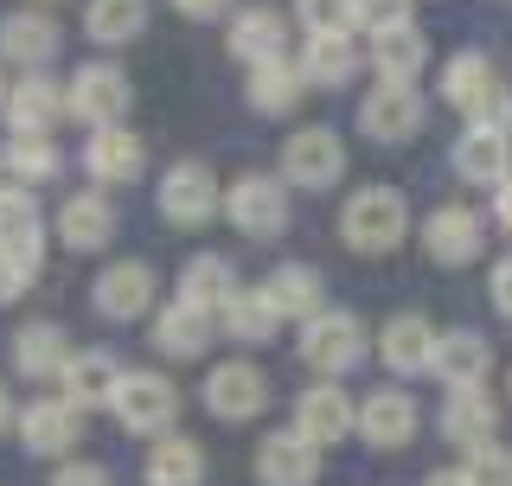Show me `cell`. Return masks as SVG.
I'll return each mask as SVG.
<instances>
[{"label":"cell","mask_w":512,"mask_h":486,"mask_svg":"<svg viewBox=\"0 0 512 486\" xmlns=\"http://www.w3.org/2000/svg\"><path fill=\"white\" fill-rule=\"evenodd\" d=\"M404 224H410V212H404V199H397L391 186H365V192H352V199H346L340 231H346L352 250H372V256H384V250H397Z\"/></svg>","instance_id":"6da1fadb"},{"label":"cell","mask_w":512,"mask_h":486,"mask_svg":"<svg viewBox=\"0 0 512 486\" xmlns=\"http://www.w3.org/2000/svg\"><path fill=\"white\" fill-rule=\"evenodd\" d=\"M109 403H116L122 429H141V435L173 429V416H180V391H173L167 378H154V371H122V384H116Z\"/></svg>","instance_id":"7a4b0ae2"},{"label":"cell","mask_w":512,"mask_h":486,"mask_svg":"<svg viewBox=\"0 0 512 486\" xmlns=\"http://www.w3.org/2000/svg\"><path fill=\"white\" fill-rule=\"evenodd\" d=\"M282 173L295 186H333L346 173V148H340V135L333 128H295L288 135V148H282Z\"/></svg>","instance_id":"3957f363"},{"label":"cell","mask_w":512,"mask_h":486,"mask_svg":"<svg viewBox=\"0 0 512 486\" xmlns=\"http://www.w3.org/2000/svg\"><path fill=\"white\" fill-rule=\"evenodd\" d=\"M224 212L244 237H276L288 224V192L269 180V173H244V180L231 186V199H224Z\"/></svg>","instance_id":"277c9868"},{"label":"cell","mask_w":512,"mask_h":486,"mask_svg":"<svg viewBox=\"0 0 512 486\" xmlns=\"http://www.w3.org/2000/svg\"><path fill=\"white\" fill-rule=\"evenodd\" d=\"M64 96H71V116H84L90 128H116L122 109H128V77L116 64H84Z\"/></svg>","instance_id":"5b68a950"},{"label":"cell","mask_w":512,"mask_h":486,"mask_svg":"<svg viewBox=\"0 0 512 486\" xmlns=\"http://www.w3.org/2000/svg\"><path fill=\"white\" fill-rule=\"evenodd\" d=\"M269 403V384L263 371L231 359V365H212V378H205V410L224 416V423H244V416H256Z\"/></svg>","instance_id":"8992f818"},{"label":"cell","mask_w":512,"mask_h":486,"mask_svg":"<svg viewBox=\"0 0 512 486\" xmlns=\"http://www.w3.org/2000/svg\"><path fill=\"white\" fill-rule=\"evenodd\" d=\"M0 263H13L20 275L39 269V205L26 186H0Z\"/></svg>","instance_id":"52a82bcc"},{"label":"cell","mask_w":512,"mask_h":486,"mask_svg":"<svg viewBox=\"0 0 512 486\" xmlns=\"http://www.w3.org/2000/svg\"><path fill=\"white\" fill-rule=\"evenodd\" d=\"M359 352H365V333L352 314H314L301 327V359L314 371H346V365H359Z\"/></svg>","instance_id":"ba28073f"},{"label":"cell","mask_w":512,"mask_h":486,"mask_svg":"<svg viewBox=\"0 0 512 486\" xmlns=\"http://www.w3.org/2000/svg\"><path fill=\"white\" fill-rule=\"evenodd\" d=\"M359 122H365V135H378V141H404V135L423 128V96L410 84H378L359 103Z\"/></svg>","instance_id":"9c48e42d"},{"label":"cell","mask_w":512,"mask_h":486,"mask_svg":"<svg viewBox=\"0 0 512 486\" xmlns=\"http://www.w3.org/2000/svg\"><path fill=\"white\" fill-rule=\"evenodd\" d=\"M58 116H71V96H64L52 77H26V84L7 90V122H13V135H52Z\"/></svg>","instance_id":"30bf717a"},{"label":"cell","mask_w":512,"mask_h":486,"mask_svg":"<svg viewBox=\"0 0 512 486\" xmlns=\"http://www.w3.org/2000/svg\"><path fill=\"white\" fill-rule=\"evenodd\" d=\"M212 205H218V180H212V167H199V160H180V167L160 180V212L173 224L212 218Z\"/></svg>","instance_id":"8fae6325"},{"label":"cell","mask_w":512,"mask_h":486,"mask_svg":"<svg viewBox=\"0 0 512 486\" xmlns=\"http://www.w3.org/2000/svg\"><path fill=\"white\" fill-rule=\"evenodd\" d=\"M256 474H263V486H314L320 474V448L308 442V435L282 429L263 442V455H256Z\"/></svg>","instance_id":"7c38bea8"},{"label":"cell","mask_w":512,"mask_h":486,"mask_svg":"<svg viewBox=\"0 0 512 486\" xmlns=\"http://www.w3.org/2000/svg\"><path fill=\"white\" fill-rule=\"evenodd\" d=\"M493 429H500V410H493V397L480 391V384L448 391V403H442V435H448V442H461L474 455V448L493 442Z\"/></svg>","instance_id":"4fadbf2b"},{"label":"cell","mask_w":512,"mask_h":486,"mask_svg":"<svg viewBox=\"0 0 512 486\" xmlns=\"http://www.w3.org/2000/svg\"><path fill=\"white\" fill-rule=\"evenodd\" d=\"M487 365H493V352H487V339H480V333H468V327L436 333V359H429V371H436L448 391L480 384V378H487Z\"/></svg>","instance_id":"5bb4252c"},{"label":"cell","mask_w":512,"mask_h":486,"mask_svg":"<svg viewBox=\"0 0 512 486\" xmlns=\"http://www.w3.org/2000/svg\"><path fill=\"white\" fill-rule=\"evenodd\" d=\"M352 429H359L372 448H404L410 435H416V403L404 391H372V397H365V410L352 416Z\"/></svg>","instance_id":"9a60e30c"},{"label":"cell","mask_w":512,"mask_h":486,"mask_svg":"<svg viewBox=\"0 0 512 486\" xmlns=\"http://www.w3.org/2000/svg\"><path fill=\"white\" fill-rule=\"evenodd\" d=\"M116 384H122V365L109 359V352H71L58 391H64V403H71V410H96V403L116 397Z\"/></svg>","instance_id":"2e32d148"},{"label":"cell","mask_w":512,"mask_h":486,"mask_svg":"<svg viewBox=\"0 0 512 486\" xmlns=\"http://www.w3.org/2000/svg\"><path fill=\"white\" fill-rule=\"evenodd\" d=\"M148 301H154V269L148 263H109L96 275V307H103L109 320L148 314Z\"/></svg>","instance_id":"e0dca14e"},{"label":"cell","mask_w":512,"mask_h":486,"mask_svg":"<svg viewBox=\"0 0 512 486\" xmlns=\"http://www.w3.org/2000/svg\"><path fill=\"white\" fill-rule=\"evenodd\" d=\"M423 243L436 263H474L480 256V218L468 205H442V212L423 218Z\"/></svg>","instance_id":"ac0fdd59"},{"label":"cell","mask_w":512,"mask_h":486,"mask_svg":"<svg viewBox=\"0 0 512 486\" xmlns=\"http://www.w3.org/2000/svg\"><path fill=\"white\" fill-rule=\"evenodd\" d=\"M20 442L32 448V455H71L77 448V410L64 397H39L20 416Z\"/></svg>","instance_id":"d6986e66"},{"label":"cell","mask_w":512,"mask_h":486,"mask_svg":"<svg viewBox=\"0 0 512 486\" xmlns=\"http://www.w3.org/2000/svg\"><path fill=\"white\" fill-rule=\"evenodd\" d=\"M263 301L276 307V320H301V327H308L314 314H327V307H320V275L308 263H282L263 282Z\"/></svg>","instance_id":"ffe728a7"},{"label":"cell","mask_w":512,"mask_h":486,"mask_svg":"<svg viewBox=\"0 0 512 486\" xmlns=\"http://www.w3.org/2000/svg\"><path fill=\"white\" fill-rule=\"evenodd\" d=\"M141 135H128V128H96L90 135V148H84V167H90V180H109V186H122V180H135L141 173Z\"/></svg>","instance_id":"44dd1931"},{"label":"cell","mask_w":512,"mask_h":486,"mask_svg":"<svg viewBox=\"0 0 512 486\" xmlns=\"http://www.w3.org/2000/svg\"><path fill=\"white\" fill-rule=\"evenodd\" d=\"M500 90H506V84L493 77V64L480 58V52H455V58H448V71H442V96H448L455 109H468V116H480V109H487Z\"/></svg>","instance_id":"7402d4cb"},{"label":"cell","mask_w":512,"mask_h":486,"mask_svg":"<svg viewBox=\"0 0 512 486\" xmlns=\"http://www.w3.org/2000/svg\"><path fill=\"white\" fill-rule=\"evenodd\" d=\"M352 403L333 391V384H314V391H301V403H295V435H308V442L320 448V442H340V435L352 429Z\"/></svg>","instance_id":"603a6c76"},{"label":"cell","mask_w":512,"mask_h":486,"mask_svg":"<svg viewBox=\"0 0 512 486\" xmlns=\"http://www.w3.org/2000/svg\"><path fill=\"white\" fill-rule=\"evenodd\" d=\"M378 352L391 371H429V359H436V327H429L423 314H397L391 327L378 333Z\"/></svg>","instance_id":"cb8c5ba5"},{"label":"cell","mask_w":512,"mask_h":486,"mask_svg":"<svg viewBox=\"0 0 512 486\" xmlns=\"http://www.w3.org/2000/svg\"><path fill=\"white\" fill-rule=\"evenodd\" d=\"M455 167L468 173V186H493L500 192L512 173H506V135H493V128H468V135L455 141Z\"/></svg>","instance_id":"d4e9b609"},{"label":"cell","mask_w":512,"mask_h":486,"mask_svg":"<svg viewBox=\"0 0 512 486\" xmlns=\"http://www.w3.org/2000/svg\"><path fill=\"white\" fill-rule=\"evenodd\" d=\"M205 339H212V314H205V307H192V301L160 307V320H154V346L160 352H173V359H199Z\"/></svg>","instance_id":"484cf974"},{"label":"cell","mask_w":512,"mask_h":486,"mask_svg":"<svg viewBox=\"0 0 512 486\" xmlns=\"http://www.w3.org/2000/svg\"><path fill=\"white\" fill-rule=\"evenodd\" d=\"M372 64H378L384 84H416V71L429 64V39L416 26H397L384 39H372Z\"/></svg>","instance_id":"4316f807"},{"label":"cell","mask_w":512,"mask_h":486,"mask_svg":"<svg viewBox=\"0 0 512 486\" xmlns=\"http://www.w3.org/2000/svg\"><path fill=\"white\" fill-rule=\"evenodd\" d=\"M13 365H20L26 378H64V365H71V346H64L58 327L32 320V327H20V339H13Z\"/></svg>","instance_id":"83f0119b"},{"label":"cell","mask_w":512,"mask_h":486,"mask_svg":"<svg viewBox=\"0 0 512 486\" xmlns=\"http://www.w3.org/2000/svg\"><path fill=\"white\" fill-rule=\"evenodd\" d=\"M237 295V275L224 256H192V263L180 269V301L205 307V314H224V301Z\"/></svg>","instance_id":"f1b7e54d"},{"label":"cell","mask_w":512,"mask_h":486,"mask_svg":"<svg viewBox=\"0 0 512 486\" xmlns=\"http://www.w3.org/2000/svg\"><path fill=\"white\" fill-rule=\"evenodd\" d=\"M0 52L13 64H45L58 52V26L45 20V13H7V20H0Z\"/></svg>","instance_id":"f546056e"},{"label":"cell","mask_w":512,"mask_h":486,"mask_svg":"<svg viewBox=\"0 0 512 486\" xmlns=\"http://www.w3.org/2000/svg\"><path fill=\"white\" fill-rule=\"evenodd\" d=\"M282 13H269V7H250V13H237L231 20V52L237 58H250V64H276L282 58Z\"/></svg>","instance_id":"4dcf8cb0"},{"label":"cell","mask_w":512,"mask_h":486,"mask_svg":"<svg viewBox=\"0 0 512 486\" xmlns=\"http://www.w3.org/2000/svg\"><path fill=\"white\" fill-rule=\"evenodd\" d=\"M148 486H199L205 474V455H199V442H186V435H167V442H154L148 448Z\"/></svg>","instance_id":"1f68e13d"},{"label":"cell","mask_w":512,"mask_h":486,"mask_svg":"<svg viewBox=\"0 0 512 486\" xmlns=\"http://www.w3.org/2000/svg\"><path fill=\"white\" fill-rule=\"evenodd\" d=\"M352 64H359V52H352L346 32H314L308 52H301V77L320 84V90H333V84H346V77H352Z\"/></svg>","instance_id":"d6a6232c"},{"label":"cell","mask_w":512,"mask_h":486,"mask_svg":"<svg viewBox=\"0 0 512 486\" xmlns=\"http://www.w3.org/2000/svg\"><path fill=\"white\" fill-rule=\"evenodd\" d=\"M109 231H116V218H109V199H96V192H77V199H64L58 237L71 243V250H96Z\"/></svg>","instance_id":"836d02e7"},{"label":"cell","mask_w":512,"mask_h":486,"mask_svg":"<svg viewBox=\"0 0 512 486\" xmlns=\"http://www.w3.org/2000/svg\"><path fill=\"white\" fill-rule=\"evenodd\" d=\"M301 90H308V77H301V64H288V58L256 64V71H250V103H256V109H269V116L295 109V103H301Z\"/></svg>","instance_id":"e575fe53"},{"label":"cell","mask_w":512,"mask_h":486,"mask_svg":"<svg viewBox=\"0 0 512 486\" xmlns=\"http://www.w3.org/2000/svg\"><path fill=\"white\" fill-rule=\"evenodd\" d=\"M141 20H148V0H90V13H84V32L90 39H103V45H122V39H135Z\"/></svg>","instance_id":"d590c367"},{"label":"cell","mask_w":512,"mask_h":486,"mask_svg":"<svg viewBox=\"0 0 512 486\" xmlns=\"http://www.w3.org/2000/svg\"><path fill=\"white\" fill-rule=\"evenodd\" d=\"M224 327H231V339H269L276 333V307L263 301V288H237L224 301Z\"/></svg>","instance_id":"8d00e7d4"},{"label":"cell","mask_w":512,"mask_h":486,"mask_svg":"<svg viewBox=\"0 0 512 486\" xmlns=\"http://www.w3.org/2000/svg\"><path fill=\"white\" fill-rule=\"evenodd\" d=\"M7 173H13V180H26V186L52 180V173H58L52 135H13V141H7Z\"/></svg>","instance_id":"74e56055"},{"label":"cell","mask_w":512,"mask_h":486,"mask_svg":"<svg viewBox=\"0 0 512 486\" xmlns=\"http://www.w3.org/2000/svg\"><path fill=\"white\" fill-rule=\"evenodd\" d=\"M461 474H468V486H512V448H500V442L474 448Z\"/></svg>","instance_id":"f35d334b"},{"label":"cell","mask_w":512,"mask_h":486,"mask_svg":"<svg viewBox=\"0 0 512 486\" xmlns=\"http://www.w3.org/2000/svg\"><path fill=\"white\" fill-rule=\"evenodd\" d=\"M352 26H365V32H397V26H410V0H352Z\"/></svg>","instance_id":"ab89813d"},{"label":"cell","mask_w":512,"mask_h":486,"mask_svg":"<svg viewBox=\"0 0 512 486\" xmlns=\"http://www.w3.org/2000/svg\"><path fill=\"white\" fill-rule=\"evenodd\" d=\"M295 13H301V26H308V39L314 32H346L352 26V0H295Z\"/></svg>","instance_id":"60d3db41"},{"label":"cell","mask_w":512,"mask_h":486,"mask_svg":"<svg viewBox=\"0 0 512 486\" xmlns=\"http://www.w3.org/2000/svg\"><path fill=\"white\" fill-rule=\"evenodd\" d=\"M52 486H109V474H103L96 461H71V467H64V474H58Z\"/></svg>","instance_id":"b9f144b4"},{"label":"cell","mask_w":512,"mask_h":486,"mask_svg":"<svg viewBox=\"0 0 512 486\" xmlns=\"http://www.w3.org/2000/svg\"><path fill=\"white\" fill-rule=\"evenodd\" d=\"M493 307L512 320V256H500V263H493Z\"/></svg>","instance_id":"7bdbcfd3"},{"label":"cell","mask_w":512,"mask_h":486,"mask_svg":"<svg viewBox=\"0 0 512 486\" xmlns=\"http://www.w3.org/2000/svg\"><path fill=\"white\" fill-rule=\"evenodd\" d=\"M26 282H32V275H20L13 263H0V307H7V301H20V295H26Z\"/></svg>","instance_id":"ee69618b"},{"label":"cell","mask_w":512,"mask_h":486,"mask_svg":"<svg viewBox=\"0 0 512 486\" xmlns=\"http://www.w3.org/2000/svg\"><path fill=\"white\" fill-rule=\"evenodd\" d=\"M173 7H180L186 20H212V13H224L231 0H173Z\"/></svg>","instance_id":"f6af8a7d"},{"label":"cell","mask_w":512,"mask_h":486,"mask_svg":"<svg viewBox=\"0 0 512 486\" xmlns=\"http://www.w3.org/2000/svg\"><path fill=\"white\" fill-rule=\"evenodd\" d=\"M493 218H500V224H506V231H512V180H506L500 192H493Z\"/></svg>","instance_id":"bcb514c9"},{"label":"cell","mask_w":512,"mask_h":486,"mask_svg":"<svg viewBox=\"0 0 512 486\" xmlns=\"http://www.w3.org/2000/svg\"><path fill=\"white\" fill-rule=\"evenodd\" d=\"M423 486H468V474H461V467H442V474H429Z\"/></svg>","instance_id":"7dc6e473"},{"label":"cell","mask_w":512,"mask_h":486,"mask_svg":"<svg viewBox=\"0 0 512 486\" xmlns=\"http://www.w3.org/2000/svg\"><path fill=\"white\" fill-rule=\"evenodd\" d=\"M7 416H13V403H7V384H0V429H7Z\"/></svg>","instance_id":"c3c4849f"},{"label":"cell","mask_w":512,"mask_h":486,"mask_svg":"<svg viewBox=\"0 0 512 486\" xmlns=\"http://www.w3.org/2000/svg\"><path fill=\"white\" fill-rule=\"evenodd\" d=\"M0 96H7V84H0Z\"/></svg>","instance_id":"681fc988"}]
</instances>
